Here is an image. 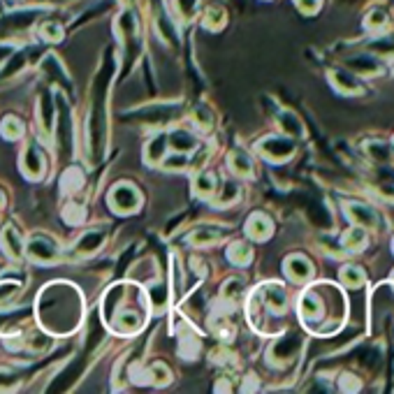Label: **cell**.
<instances>
[{
	"mask_svg": "<svg viewBox=\"0 0 394 394\" xmlns=\"http://www.w3.org/2000/svg\"><path fill=\"white\" fill-rule=\"evenodd\" d=\"M343 65L348 70H353L355 74H362V77H378V74L385 72V65H383V61H380V56L371 54V52L351 54L348 59H343Z\"/></svg>",
	"mask_w": 394,
	"mask_h": 394,
	"instance_id": "1",
	"label": "cell"
},
{
	"mask_svg": "<svg viewBox=\"0 0 394 394\" xmlns=\"http://www.w3.org/2000/svg\"><path fill=\"white\" fill-rule=\"evenodd\" d=\"M302 346H304V339L300 334H283L281 339H278L274 346H271V351H269V360L274 362V364L278 366H283V364H288V362H292L300 355L302 351Z\"/></svg>",
	"mask_w": 394,
	"mask_h": 394,
	"instance_id": "2",
	"label": "cell"
},
{
	"mask_svg": "<svg viewBox=\"0 0 394 394\" xmlns=\"http://www.w3.org/2000/svg\"><path fill=\"white\" fill-rule=\"evenodd\" d=\"M260 154L271 163H285L288 158L295 154V144L288 137H267L260 142Z\"/></svg>",
	"mask_w": 394,
	"mask_h": 394,
	"instance_id": "3",
	"label": "cell"
},
{
	"mask_svg": "<svg viewBox=\"0 0 394 394\" xmlns=\"http://www.w3.org/2000/svg\"><path fill=\"white\" fill-rule=\"evenodd\" d=\"M329 81H332V86L343 95H355L364 91V84L360 81V74H355L353 70H348L346 65L329 70Z\"/></svg>",
	"mask_w": 394,
	"mask_h": 394,
	"instance_id": "4",
	"label": "cell"
},
{
	"mask_svg": "<svg viewBox=\"0 0 394 394\" xmlns=\"http://www.w3.org/2000/svg\"><path fill=\"white\" fill-rule=\"evenodd\" d=\"M346 214H348V218H351L355 225L364 227V230H376V227L380 225L378 223V220H380L378 211L371 205H366V202H348Z\"/></svg>",
	"mask_w": 394,
	"mask_h": 394,
	"instance_id": "5",
	"label": "cell"
},
{
	"mask_svg": "<svg viewBox=\"0 0 394 394\" xmlns=\"http://www.w3.org/2000/svg\"><path fill=\"white\" fill-rule=\"evenodd\" d=\"M364 154L373 165H383V167L392 165V160H394L392 146H387L385 142H378V139H371V142L364 144Z\"/></svg>",
	"mask_w": 394,
	"mask_h": 394,
	"instance_id": "6",
	"label": "cell"
},
{
	"mask_svg": "<svg viewBox=\"0 0 394 394\" xmlns=\"http://www.w3.org/2000/svg\"><path fill=\"white\" fill-rule=\"evenodd\" d=\"M285 274H288L292 281H311L313 276V267L307 258L302 256H292L290 260H285Z\"/></svg>",
	"mask_w": 394,
	"mask_h": 394,
	"instance_id": "7",
	"label": "cell"
},
{
	"mask_svg": "<svg viewBox=\"0 0 394 394\" xmlns=\"http://www.w3.org/2000/svg\"><path fill=\"white\" fill-rule=\"evenodd\" d=\"M265 304L271 313L281 315L283 311L288 309V295H285V290L278 283H271L265 288Z\"/></svg>",
	"mask_w": 394,
	"mask_h": 394,
	"instance_id": "8",
	"label": "cell"
},
{
	"mask_svg": "<svg viewBox=\"0 0 394 394\" xmlns=\"http://www.w3.org/2000/svg\"><path fill=\"white\" fill-rule=\"evenodd\" d=\"M300 311L307 320H320L322 313H325V307H322V300L315 292H304L300 300Z\"/></svg>",
	"mask_w": 394,
	"mask_h": 394,
	"instance_id": "9",
	"label": "cell"
},
{
	"mask_svg": "<svg viewBox=\"0 0 394 394\" xmlns=\"http://www.w3.org/2000/svg\"><path fill=\"white\" fill-rule=\"evenodd\" d=\"M246 234L256 241H265L271 234V220L265 214H253L246 225Z\"/></svg>",
	"mask_w": 394,
	"mask_h": 394,
	"instance_id": "10",
	"label": "cell"
},
{
	"mask_svg": "<svg viewBox=\"0 0 394 394\" xmlns=\"http://www.w3.org/2000/svg\"><path fill=\"white\" fill-rule=\"evenodd\" d=\"M137 202L139 197L130 186H118L112 195V205L116 207L118 211H132V209L137 207Z\"/></svg>",
	"mask_w": 394,
	"mask_h": 394,
	"instance_id": "11",
	"label": "cell"
},
{
	"mask_svg": "<svg viewBox=\"0 0 394 394\" xmlns=\"http://www.w3.org/2000/svg\"><path fill=\"white\" fill-rule=\"evenodd\" d=\"M387 23H390V14H387V10L380 8V5H376V8H371L366 12L364 28L369 33H380V30L387 28Z\"/></svg>",
	"mask_w": 394,
	"mask_h": 394,
	"instance_id": "12",
	"label": "cell"
},
{
	"mask_svg": "<svg viewBox=\"0 0 394 394\" xmlns=\"http://www.w3.org/2000/svg\"><path fill=\"white\" fill-rule=\"evenodd\" d=\"M278 125H281V130L285 132V135H290V137H302L304 135L302 121L288 110L278 112Z\"/></svg>",
	"mask_w": 394,
	"mask_h": 394,
	"instance_id": "13",
	"label": "cell"
},
{
	"mask_svg": "<svg viewBox=\"0 0 394 394\" xmlns=\"http://www.w3.org/2000/svg\"><path fill=\"white\" fill-rule=\"evenodd\" d=\"M364 239H366L364 227L355 225L341 237V246H343V249H348V251H360V249H364V244H366Z\"/></svg>",
	"mask_w": 394,
	"mask_h": 394,
	"instance_id": "14",
	"label": "cell"
},
{
	"mask_svg": "<svg viewBox=\"0 0 394 394\" xmlns=\"http://www.w3.org/2000/svg\"><path fill=\"white\" fill-rule=\"evenodd\" d=\"M230 169L239 176H251L253 163H251L249 154H244V151H239V149L234 151V154L230 156Z\"/></svg>",
	"mask_w": 394,
	"mask_h": 394,
	"instance_id": "15",
	"label": "cell"
},
{
	"mask_svg": "<svg viewBox=\"0 0 394 394\" xmlns=\"http://www.w3.org/2000/svg\"><path fill=\"white\" fill-rule=\"evenodd\" d=\"M169 144L174 151H179V154H186V151H193L195 149V137L190 135L186 130H176L169 135Z\"/></svg>",
	"mask_w": 394,
	"mask_h": 394,
	"instance_id": "16",
	"label": "cell"
},
{
	"mask_svg": "<svg viewBox=\"0 0 394 394\" xmlns=\"http://www.w3.org/2000/svg\"><path fill=\"white\" fill-rule=\"evenodd\" d=\"M56 256V246L49 239H33L30 244V258L33 260H49Z\"/></svg>",
	"mask_w": 394,
	"mask_h": 394,
	"instance_id": "17",
	"label": "cell"
},
{
	"mask_svg": "<svg viewBox=\"0 0 394 394\" xmlns=\"http://www.w3.org/2000/svg\"><path fill=\"white\" fill-rule=\"evenodd\" d=\"M227 256L234 265H249L253 260V251L249 244H244V241H237V244L230 246V251H227Z\"/></svg>",
	"mask_w": 394,
	"mask_h": 394,
	"instance_id": "18",
	"label": "cell"
},
{
	"mask_svg": "<svg viewBox=\"0 0 394 394\" xmlns=\"http://www.w3.org/2000/svg\"><path fill=\"white\" fill-rule=\"evenodd\" d=\"M371 54L376 56H394V35H378L371 42Z\"/></svg>",
	"mask_w": 394,
	"mask_h": 394,
	"instance_id": "19",
	"label": "cell"
},
{
	"mask_svg": "<svg viewBox=\"0 0 394 394\" xmlns=\"http://www.w3.org/2000/svg\"><path fill=\"white\" fill-rule=\"evenodd\" d=\"M341 281L346 285H351V288H357V285L364 283V271H362L360 267L348 265V267H343V269H341Z\"/></svg>",
	"mask_w": 394,
	"mask_h": 394,
	"instance_id": "20",
	"label": "cell"
},
{
	"mask_svg": "<svg viewBox=\"0 0 394 394\" xmlns=\"http://www.w3.org/2000/svg\"><path fill=\"white\" fill-rule=\"evenodd\" d=\"M223 23H225V12H223V10H218V8H209V10H207V14H205V26H207L209 30L223 28Z\"/></svg>",
	"mask_w": 394,
	"mask_h": 394,
	"instance_id": "21",
	"label": "cell"
},
{
	"mask_svg": "<svg viewBox=\"0 0 394 394\" xmlns=\"http://www.w3.org/2000/svg\"><path fill=\"white\" fill-rule=\"evenodd\" d=\"M195 190L200 197H209L216 190V183H214V176L211 174H200L195 181Z\"/></svg>",
	"mask_w": 394,
	"mask_h": 394,
	"instance_id": "22",
	"label": "cell"
},
{
	"mask_svg": "<svg viewBox=\"0 0 394 394\" xmlns=\"http://www.w3.org/2000/svg\"><path fill=\"white\" fill-rule=\"evenodd\" d=\"M3 249L10 253V256H19V253H21V244H19V239H17V234L10 230H5V234H3Z\"/></svg>",
	"mask_w": 394,
	"mask_h": 394,
	"instance_id": "23",
	"label": "cell"
},
{
	"mask_svg": "<svg viewBox=\"0 0 394 394\" xmlns=\"http://www.w3.org/2000/svg\"><path fill=\"white\" fill-rule=\"evenodd\" d=\"M295 5H297V10H300L302 14L313 17L315 12L322 8V0H295Z\"/></svg>",
	"mask_w": 394,
	"mask_h": 394,
	"instance_id": "24",
	"label": "cell"
},
{
	"mask_svg": "<svg viewBox=\"0 0 394 394\" xmlns=\"http://www.w3.org/2000/svg\"><path fill=\"white\" fill-rule=\"evenodd\" d=\"M223 188H225V195H220L218 205H232V202L239 197V186H237V183H232V181H225Z\"/></svg>",
	"mask_w": 394,
	"mask_h": 394,
	"instance_id": "25",
	"label": "cell"
},
{
	"mask_svg": "<svg viewBox=\"0 0 394 394\" xmlns=\"http://www.w3.org/2000/svg\"><path fill=\"white\" fill-rule=\"evenodd\" d=\"M176 8L181 10L183 17H193V12L197 10V0H176Z\"/></svg>",
	"mask_w": 394,
	"mask_h": 394,
	"instance_id": "26",
	"label": "cell"
},
{
	"mask_svg": "<svg viewBox=\"0 0 394 394\" xmlns=\"http://www.w3.org/2000/svg\"><path fill=\"white\" fill-rule=\"evenodd\" d=\"M42 35L47 37V40H61V28L56 26V23H47V26L42 28Z\"/></svg>",
	"mask_w": 394,
	"mask_h": 394,
	"instance_id": "27",
	"label": "cell"
},
{
	"mask_svg": "<svg viewBox=\"0 0 394 394\" xmlns=\"http://www.w3.org/2000/svg\"><path fill=\"white\" fill-rule=\"evenodd\" d=\"M346 387V390H357L360 387V380L353 376V373H343L341 376V390Z\"/></svg>",
	"mask_w": 394,
	"mask_h": 394,
	"instance_id": "28",
	"label": "cell"
},
{
	"mask_svg": "<svg viewBox=\"0 0 394 394\" xmlns=\"http://www.w3.org/2000/svg\"><path fill=\"white\" fill-rule=\"evenodd\" d=\"M392 251H394V241H392Z\"/></svg>",
	"mask_w": 394,
	"mask_h": 394,
	"instance_id": "29",
	"label": "cell"
}]
</instances>
